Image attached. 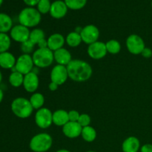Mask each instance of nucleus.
<instances>
[{
  "mask_svg": "<svg viewBox=\"0 0 152 152\" xmlns=\"http://www.w3.org/2000/svg\"><path fill=\"white\" fill-rule=\"evenodd\" d=\"M68 10V8L65 1L62 0H56L51 3L49 13L53 19H60L66 16Z\"/></svg>",
  "mask_w": 152,
  "mask_h": 152,
  "instance_id": "4468645a",
  "label": "nucleus"
},
{
  "mask_svg": "<svg viewBox=\"0 0 152 152\" xmlns=\"http://www.w3.org/2000/svg\"><path fill=\"white\" fill-rule=\"evenodd\" d=\"M65 42L71 48L78 47L83 42L81 35L79 33L76 32V31H72V32L69 33L66 36V37H65Z\"/></svg>",
  "mask_w": 152,
  "mask_h": 152,
  "instance_id": "4be33fe9",
  "label": "nucleus"
},
{
  "mask_svg": "<svg viewBox=\"0 0 152 152\" xmlns=\"http://www.w3.org/2000/svg\"><path fill=\"white\" fill-rule=\"evenodd\" d=\"M18 20L20 25L26 28H35L41 22L42 14L35 7H26L19 13Z\"/></svg>",
  "mask_w": 152,
  "mask_h": 152,
  "instance_id": "f03ea898",
  "label": "nucleus"
},
{
  "mask_svg": "<svg viewBox=\"0 0 152 152\" xmlns=\"http://www.w3.org/2000/svg\"><path fill=\"white\" fill-rule=\"evenodd\" d=\"M141 55L143 56L144 58H146V59H149L152 56V50L149 48H146L143 49V50L141 53Z\"/></svg>",
  "mask_w": 152,
  "mask_h": 152,
  "instance_id": "72a5a7b5",
  "label": "nucleus"
},
{
  "mask_svg": "<svg viewBox=\"0 0 152 152\" xmlns=\"http://www.w3.org/2000/svg\"><path fill=\"white\" fill-rule=\"evenodd\" d=\"M3 98H4V93H3V91L0 88V103L2 102Z\"/></svg>",
  "mask_w": 152,
  "mask_h": 152,
  "instance_id": "58836bf2",
  "label": "nucleus"
},
{
  "mask_svg": "<svg viewBox=\"0 0 152 152\" xmlns=\"http://www.w3.org/2000/svg\"><path fill=\"white\" fill-rule=\"evenodd\" d=\"M11 45V38L4 33H0V53L8 51Z\"/></svg>",
  "mask_w": 152,
  "mask_h": 152,
  "instance_id": "cd10ccee",
  "label": "nucleus"
},
{
  "mask_svg": "<svg viewBox=\"0 0 152 152\" xmlns=\"http://www.w3.org/2000/svg\"><path fill=\"white\" fill-rule=\"evenodd\" d=\"M37 45L38 46L39 48H48L47 39H44L41 40Z\"/></svg>",
  "mask_w": 152,
  "mask_h": 152,
  "instance_id": "e433bc0d",
  "label": "nucleus"
},
{
  "mask_svg": "<svg viewBox=\"0 0 152 152\" xmlns=\"http://www.w3.org/2000/svg\"><path fill=\"white\" fill-rule=\"evenodd\" d=\"M23 87L25 90L28 93L34 94L38 89L39 86V79L38 74L34 71L28 73L24 76Z\"/></svg>",
  "mask_w": 152,
  "mask_h": 152,
  "instance_id": "ddd939ff",
  "label": "nucleus"
},
{
  "mask_svg": "<svg viewBox=\"0 0 152 152\" xmlns=\"http://www.w3.org/2000/svg\"><path fill=\"white\" fill-rule=\"evenodd\" d=\"M151 6H152V2H151Z\"/></svg>",
  "mask_w": 152,
  "mask_h": 152,
  "instance_id": "c03bdc74",
  "label": "nucleus"
},
{
  "mask_svg": "<svg viewBox=\"0 0 152 152\" xmlns=\"http://www.w3.org/2000/svg\"><path fill=\"white\" fill-rule=\"evenodd\" d=\"M52 145L53 138L45 132L34 135L29 142V148L33 152H48Z\"/></svg>",
  "mask_w": 152,
  "mask_h": 152,
  "instance_id": "7ed1b4c3",
  "label": "nucleus"
},
{
  "mask_svg": "<svg viewBox=\"0 0 152 152\" xmlns=\"http://www.w3.org/2000/svg\"><path fill=\"white\" fill-rule=\"evenodd\" d=\"M68 9L73 10H79L84 8L87 4L88 0H64Z\"/></svg>",
  "mask_w": 152,
  "mask_h": 152,
  "instance_id": "c85d7f7f",
  "label": "nucleus"
},
{
  "mask_svg": "<svg viewBox=\"0 0 152 152\" xmlns=\"http://www.w3.org/2000/svg\"><path fill=\"white\" fill-rule=\"evenodd\" d=\"M86 152H96V151H86Z\"/></svg>",
  "mask_w": 152,
  "mask_h": 152,
  "instance_id": "37998d69",
  "label": "nucleus"
},
{
  "mask_svg": "<svg viewBox=\"0 0 152 152\" xmlns=\"http://www.w3.org/2000/svg\"><path fill=\"white\" fill-rule=\"evenodd\" d=\"M87 52L88 56L95 60L103 59L108 53L105 43L103 42L97 41L89 45Z\"/></svg>",
  "mask_w": 152,
  "mask_h": 152,
  "instance_id": "9b49d317",
  "label": "nucleus"
},
{
  "mask_svg": "<svg viewBox=\"0 0 152 152\" xmlns=\"http://www.w3.org/2000/svg\"><path fill=\"white\" fill-rule=\"evenodd\" d=\"M53 57L57 65H64V66H67L72 60V56L71 53L68 49L65 48H62L53 52Z\"/></svg>",
  "mask_w": 152,
  "mask_h": 152,
  "instance_id": "f3484780",
  "label": "nucleus"
},
{
  "mask_svg": "<svg viewBox=\"0 0 152 152\" xmlns=\"http://www.w3.org/2000/svg\"><path fill=\"white\" fill-rule=\"evenodd\" d=\"M77 122L82 127L84 128L86 127V126H90L91 119V117L88 114H81Z\"/></svg>",
  "mask_w": 152,
  "mask_h": 152,
  "instance_id": "2f4dec72",
  "label": "nucleus"
},
{
  "mask_svg": "<svg viewBox=\"0 0 152 152\" xmlns=\"http://www.w3.org/2000/svg\"><path fill=\"white\" fill-rule=\"evenodd\" d=\"M40 0H23L24 3L26 4L28 7H35L38 4V3L39 2Z\"/></svg>",
  "mask_w": 152,
  "mask_h": 152,
  "instance_id": "f704fd0d",
  "label": "nucleus"
},
{
  "mask_svg": "<svg viewBox=\"0 0 152 152\" xmlns=\"http://www.w3.org/2000/svg\"><path fill=\"white\" fill-rule=\"evenodd\" d=\"M32 59L34 66L39 68H45L50 67L54 62L53 52L48 48H37L32 53Z\"/></svg>",
  "mask_w": 152,
  "mask_h": 152,
  "instance_id": "39448f33",
  "label": "nucleus"
},
{
  "mask_svg": "<svg viewBox=\"0 0 152 152\" xmlns=\"http://www.w3.org/2000/svg\"><path fill=\"white\" fill-rule=\"evenodd\" d=\"M107 52L110 54H118L121 50V45L117 39H110L105 43Z\"/></svg>",
  "mask_w": 152,
  "mask_h": 152,
  "instance_id": "bb28decb",
  "label": "nucleus"
},
{
  "mask_svg": "<svg viewBox=\"0 0 152 152\" xmlns=\"http://www.w3.org/2000/svg\"><path fill=\"white\" fill-rule=\"evenodd\" d=\"M68 78L69 77L66 66L56 65L53 67L50 74V82L56 83L59 86L63 85Z\"/></svg>",
  "mask_w": 152,
  "mask_h": 152,
  "instance_id": "9d476101",
  "label": "nucleus"
},
{
  "mask_svg": "<svg viewBox=\"0 0 152 152\" xmlns=\"http://www.w3.org/2000/svg\"><path fill=\"white\" fill-rule=\"evenodd\" d=\"M30 33L31 31L29 28L19 24L14 25L10 30V37L13 41L22 44L29 39Z\"/></svg>",
  "mask_w": 152,
  "mask_h": 152,
  "instance_id": "f8f14e48",
  "label": "nucleus"
},
{
  "mask_svg": "<svg viewBox=\"0 0 152 152\" xmlns=\"http://www.w3.org/2000/svg\"><path fill=\"white\" fill-rule=\"evenodd\" d=\"M24 76L18 71L11 72L9 76V83L13 87L19 88L23 85Z\"/></svg>",
  "mask_w": 152,
  "mask_h": 152,
  "instance_id": "a878e982",
  "label": "nucleus"
},
{
  "mask_svg": "<svg viewBox=\"0 0 152 152\" xmlns=\"http://www.w3.org/2000/svg\"><path fill=\"white\" fill-rule=\"evenodd\" d=\"M58 87H59V86L57 84H56L54 83H52V82H50V84L48 85V88L50 91H55L57 90Z\"/></svg>",
  "mask_w": 152,
  "mask_h": 152,
  "instance_id": "4c0bfd02",
  "label": "nucleus"
},
{
  "mask_svg": "<svg viewBox=\"0 0 152 152\" xmlns=\"http://www.w3.org/2000/svg\"><path fill=\"white\" fill-rule=\"evenodd\" d=\"M44 39H45V34L41 28H34L31 31L29 40H31L35 45H37L41 40Z\"/></svg>",
  "mask_w": 152,
  "mask_h": 152,
  "instance_id": "393cba45",
  "label": "nucleus"
},
{
  "mask_svg": "<svg viewBox=\"0 0 152 152\" xmlns=\"http://www.w3.org/2000/svg\"><path fill=\"white\" fill-rule=\"evenodd\" d=\"M13 20L8 14L0 13V33L7 34L13 28Z\"/></svg>",
  "mask_w": 152,
  "mask_h": 152,
  "instance_id": "412c9836",
  "label": "nucleus"
},
{
  "mask_svg": "<svg viewBox=\"0 0 152 152\" xmlns=\"http://www.w3.org/2000/svg\"><path fill=\"white\" fill-rule=\"evenodd\" d=\"M10 108L13 114L20 119H26L31 117L34 110L29 99L25 97H17L13 99Z\"/></svg>",
  "mask_w": 152,
  "mask_h": 152,
  "instance_id": "20e7f679",
  "label": "nucleus"
},
{
  "mask_svg": "<svg viewBox=\"0 0 152 152\" xmlns=\"http://www.w3.org/2000/svg\"><path fill=\"white\" fill-rule=\"evenodd\" d=\"M16 59L13 53L4 52L0 53V67L4 69H11L16 65Z\"/></svg>",
  "mask_w": 152,
  "mask_h": 152,
  "instance_id": "6ab92c4d",
  "label": "nucleus"
},
{
  "mask_svg": "<svg viewBox=\"0 0 152 152\" xmlns=\"http://www.w3.org/2000/svg\"><path fill=\"white\" fill-rule=\"evenodd\" d=\"M80 35H81L83 42L89 45L95 42L99 41L100 32H99V28L96 25L91 24V25H87L83 27Z\"/></svg>",
  "mask_w": 152,
  "mask_h": 152,
  "instance_id": "6e6552de",
  "label": "nucleus"
},
{
  "mask_svg": "<svg viewBox=\"0 0 152 152\" xmlns=\"http://www.w3.org/2000/svg\"><path fill=\"white\" fill-rule=\"evenodd\" d=\"M69 122L68 112L63 109H58L53 112V124L59 127H63Z\"/></svg>",
  "mask_w": 152,
  "mask_h": 152,
  "instance_id": "aec40b11",
  "label": "nucleus"
},
{
  "mask_svg": "<svg viewBox=\"0 0 152 152\" xmlns=\"http://www.w3.org/2000/svg\"><path fill=\"white\" fill-rule=\"evenodd\" d=\"M126 45L129 53L133 55L141 54L143 49L145 48L143 39L137 34L129 35L126 39Z\"/></svg>",
  "mask_w": 152,
  "mask_h": 152,
  "instance_id": "0eeeda50",
  "label": "nucleus"
},
{
  "mask_svg": "<svg viewBox=\"0 0 152 152\" xmlns=\"http://www.w3.org/2000/svg\"><path fill=\"white\" fill-rule=\"evenodd\" d=\"M83 127L78 122L69 121L62 127V133L66 137L69 139H75L81 136Z\"/></svg>",
  "mask_w": 152,
  "mask_h": 152,
  "instance_id": "2eb2a0df",
  "label": "nucleus"
},
{
  "mask_svg": "<svg viewBox=\"0 0 152 152\" xmlns=\"http://www.w3.org/2000/svg\"><path fill=\"white\" fill-rule=\"evenodd\" d=\"M1 81H2V74H1V72L0 71V84H1Z\"/></svg>",
  "mask_w": 152,
  "mask_h": 152,
  "instance_id": "a19ab883",
  "label": "nucleus"
},
{
  "mask_svg": "<svg viewBox=\"0 0 152 152\" xmlns=\"http://www.w3.org/2000/svg\"><path fill=\"white\" fill-rule=\"evenodd\" d=\"M48 48L53 52L64 48L65 43V38L62 34L59 33H55L51 34L47 39Z\"/></svg>",
  "mask_w": 152,
  "mask_h": 152,
  "instance_id": "dca6fc26",
  "label": "nucleus"
},
{
  "mask_svg": "<svg viewBox=\"0 0 152 152\" xmlns=\"http://www.w3.org/2000/svg\"><path fill=\"white\" fill-rule=\"evenodd\" d=\"M34 67V63L32 59V55L22 53L16 59L15 65L16 71L21 73L23 75L33 71Z\"/></svg>",
  "mask_w": 152,
  "mask_h": 152,
  "instance_id": "1a4fd4ad",
  "label": "nucleus"
},
{
  "mask_svg": "<svg viewBox=\"0 0 152 152\" xmlns=\"http://www.w3.org/2000/svg\"><path fill=\"white\" fill-rule=\"evenodd\" d=\"M3 1H4V0H0V7H1V5L2 4Z\"/></svg>",
  "mask_w": 152,
  "mask_h": 152,
  "instance_id": "79ce46f5",
  "label": "nucleus"
},
{
  "mask_svg": "<svg viewBox=\"0 0 152 152\" xmlns=\"http://www.w3.org/2000/svg\"><path fill=\"white\" fill-rule=\"evenodd\" d=\"M68 118H69V121L71 122H77L79 118H80V114L79 111L77 110H71V111H68Z\"/></svg>",
  "mask_w": 152,
  "mask_h": 152,
  "instance_id": "473e14b6",
  "label": "nucleus"
},
{
  "mask_svg": "<svg viewBox=\"0 0 152 152\" xmlns=\"http://www.w3.org/2000/svg\"><path fill=\"white\" fill-rule=\"evenodd\" d=\"M140 142L134 136L126 138L122 143V151L123 152H138L140 150Z\"/></svg>",
  "mask_w": 152,
  "mask_h": 152,
  "instance_id": "a211bd4d",
  "label": "nucleus"
},
{
  "mask_svg": "<svg viewBox=\"0 0 152 152\" xmlns=\"http://www.w3.org/2000/svg\"><path fill=\"white\" fill-rule=\"evenodd\" d=\"M56 152H71V151H69V150H68V149H59V150H57V151H56Z\"/></svg>",
  "mask_w": 152,
  "mask_h": 152,
  "instance_id": "ea45409f",
  "label": "nucleus"
},
{
  "mask_svg": "<svg viewBox=\"0 0 152 152\" xmlns=\"http://www.w3.org/2000/svg\"><path fill=\"white\" fill-rule=\"evenodd\" d=\"M34 121L36 125L40 129H48L53 124V112L49 108L43 107L37 111Z\"/></svg>",
  "mask_w": 152,
  "mask_h": 152,
  "instance_id": "423d86ee",
  "label": "nucleus"
},
{
  "mask_svg": "<svg viewBox=\"0 0 152 152\" xmlns=\"http://www.w3.org/2000/svg\"><path fill=\"white\" fill-rule=\"evenodd\" d=\"M68 77L77 83H83L91 77L93 74L92 67L88 62L82 59H72L66 66Z\"/></svg>",
  "mask_w": 152,
  "mask_h": 152,
  "instance_id": "f257e3e1",
  "label": "nucleus"
},
{
  "mask_svg": "<svg viewBox=\"0 0 152 152\" xmlns=\"http://www.w3.org/2000/svg\"><path fill=\"white\" fill-rule=\"evenodd\" d=\"M30 102L32 105L33 108L35 110H39L40 108H43V105L45 104V96L42 94L35 92L32 94L29 99Z\"/></svg>",
  "mask_w": 152,
  "mask_h": 152,
  "instance_id": "b1692460",
  "label": "nucleus"
},
{
  "mask_svg": "<svg viewBox=\"0 0 152 152\" xmlns=\"http://www.w3.org/2000/svg\"><path fill=\"white\" fill-rule=\"evenodd\" d=\"M51 2L50 0H40L37 5V9L42 15L50 13Z\"/></svg>",
  "mask_w": 152,
  "mask_h": 152,
  "instance_id": "c756f323",
  "label": "nucleus"
},
{
  "mask_svg": "<svg viewBox=\"0 0 152 152\" xmlns=\"http://www.w3.org/2000/svg\"><path fill=\"white\" fill-rule=\"evenodd\" d=\"M140 152H152V144H144L140 147Z\"/></svg>",
  "mask_w": 152,
  "mask_h": 152,
  "instance_id": "c9c22d12",
  "label": "nucleus"
},
{
  "mask_svg": "<svg viewBox=\"0 0 152 152\" xmlns=\"http://www.w3.org/2000/svg\"><path fill=\"white\" fill-rule=\"evenodd\" d=\"M34 47H35V45L31 41V40L28 39V41L22 43L20 46L21 51L22 52V53L24 54H30L33 53L34 52Z\"/></svg>",
  "mask_w": 152,
  "mask_h": 152,
  "instance_id": "7c9ffc66",
  "label": "nucleus"
},
{
  "mask_svg": "<svg viewBox=\"0 0 152 152\" xmlns=\"http://www.w3.org/2000/svg\"><path fill=\"white\" fill-rule=\"evenodd\" d=\"M97 134H96V130L92 126H88L86 127L83 128L81 133V137L87 142H92L96 140Z\"/></svg>",
  "mask_w": 152,
  "mask_h": 152,
  "instance_id": "5701e85b",
  "label": "nucleus"
}]
</instances>
